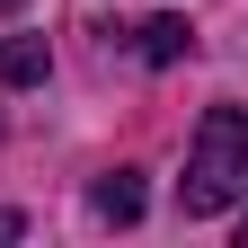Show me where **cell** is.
I'll return each mask as SVG.
<instances>
[{
	"label": "cell",
	"mask_w": 248,
	"mask_h": 248,
	"mask_svg": "<svg viewBox=\"0 0 248 248\" xmlns=\"http://www.w3.org/2000/svg\"><path fill=\"white\" fill-rule=\"evenodd\" d=\"M239 248H248V231H239Z\"/></svg>",
	"instance_id": "obj_6"
},
{
	"label": "cell",
	"mask_w": 248,
	"mask_h": 248,
	"mask_svg": "<svg viewBox=\"0 0 248 248\" xmlns=\"http://www.w3.org/2000/svg\"><path fill=\"white\" fill-rule=\"evenodd\" d=\"M186 53H195L186 18H142V62H186Z\"/></svg>",
	"instance_id": "obj_4"
},
{
	"label": "cell",
	"mask_w": 248,
	"mask_h": 248,
	"mask_svg": "<svg viewBox=\"0 0 248 248\" xmlns=\"http://www.w3.org/2000/svg\"><path fill=\"white\" fill-rule=\"evenodd\" d=\"M0 9H18V0H0Z\"/></svg>",
	"instance_id": "obj_5"
},
{
	"label": "cell",
	"mask_w": 248,
	"mask_h": 248,
	"mask_svg": "<svg viewBox=\"0 0 248 248\" xmlns=\"http://www.w3.org/2000/svg\"><path fill=\"white\" fill-rule=\"evenodd\" d=\"M45 71H53L45 36H9V45H0V80H9V89H36Z\"/></svg>",
	"instance_id": "obj_2"
},
{
	"label": "cell",
	"mask_w": 248,
	"mask_h": 248,
	"mask_svg": "<svg viewBox=\"0 0 248 248\" xmlns=\"http://www.w3.org/2000/svg\"><path fill=\"white\" fill-rule=\"evenodd\" d=\"M89 204H98V222H142V177L115 169V177H98V195H89Z\"/></svg>",
	"instance_id": "obj_3"
},
{
	"label": "cell",
	"mask_w": 248,
	"mask_h": 248,
	"mask_svg": "<svg viewBox=\"0 0 248 248\" xmlns=\"http://www.w3.org/2000/svg\"><path fill=\"white\" fill-rule=\"evenodd\" d=\"M248 195V107H213L195 124V151H186V177H177V204L195 213H231Z\"/></svg>",
	"instance_id": "obj_1"
}]
</instances>
